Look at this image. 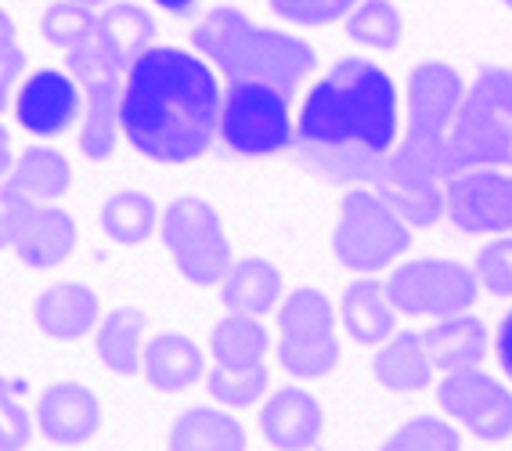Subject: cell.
Here are the masks:
<instances>
[{
  "instance_id": "6da1fadb",
  "label": "cell",
  "mask_w": 512,
  "mask_h": 451,
  "mask_svg": "<svg viewBox=\"0 0 512 451\" xmlns=\"http://www.w3.org/2000/svg\"><path fill=\"white\" fill-rule=\"evenodd\" d=\"M296 159L332 185H361L397 148V87L372 58H339L303 98Z\"/></svg>"
},
{
  "instance_id": "7a4b0ae2",
  "label": "cell",
  "mask_w": 512,
  "mask_h": 451,
  "mask_svg": "<svg viewBox=\"0 0 512 451\" xmlns=\"http://www.w3.org/2000/svg\"><path fill=\"white\" fill-rule=\"evenodd\" d=\"M220 91L210 62L181 47H148L123 76V134L152 163L181 166L210 152L220 127Z\"/></svg>"
},
{
  "instance_id": "3957f363",
  "label": "cell",
  "mask_w": 512,
  "mask_h": 451,
  "mask_svg": "<svg viewBox=\"0 0 512 451\" xmlns=\"http://www.w3.org/2000/svg\"><path fill=\"white\" fill-rule=\"evenodd\" d=\"M192 44L228 83H264L285 98H296L300 83L318 69V51L307 40L256 26L246 11L228 4L210 8L195 22Z\"/></svg>"
},
{
  "instance_id": "277c9868",
  "label": "cell",
  "mask_w": 512,
  "mask_h": 451,
  "mask_svg": "<svg viewBox=\"0 0 512 451\" xmlns=\"http://www.w3.org/2000/svg\"><path fill=\"white\" fill-rule=\"evenodd\" d=\"M466 80L448 62H422L408 76V138L397 152L430 166L444 181L455 177L451 159V127L466 102Z\"/></svg>"
},
{
  "instance_id": "5b68a950",
  "label": "cell",
  "mask_w": 512,
  "mask_h": 451,
  "mask_svg": "<svg viewBox=\"0 0 512 451\" xmlns=\"http://www.w3.org/2000/svg\"><path fill=\"white\" fill-rule=\"evenodd\" d=\"M451 159L455 174L473 166L512 170V69L487 65L476 73L451 127Z\"/></svg>"
},
{
  "instance_id": "8992f818",
  "label": "cell",
  "mask_w": 512,
  "mask_h": 451,
  "mask_svg": "<svg viewBox=\"0 0 512 451\" xmlns=\"http://www.w3.org/2000/svg\"><path fill=\"white\" fill-rule=\"evenodd\" d=\"M412 246V224L375 192L354 188L343 195L339 224L332 231V253L354 275H375Z\"/></svg>"
},
{
  "instance_id": "52a82bcc",
  "label": "cell",
  "mask_w": 512,
  "mask_h": 451,
  "mask_svg": "<svg viewBox=\"0 0 512 451\" xmlns=\"http://www.w3.org/2000/svg\"><path fill=\"white\" fill-rule=\"evenodd\" d=\"M159 235H163L177 275L192 286H217L235 264L220 213L199 195H177L163 210Z\"/></svg>"
},
{
  "instance_id": "ba28073f",
  "label": "cell",
  "mask_w": 512,
  "mask_h": 451,
  "mask_svg": "<svg viewBox=\"0 0 512 451\" xmlns=\"http://www.w3.org/2000/svg\"><path fill=\"white\" fill-rule=\"evenodd\" d=\"M293 98L278 94L264 83H228L224 105H220L217 141L231 156H275L293 148Z\"/></svg>"
},
{
  "instance_id": "9c48e42d",
  "label": "cell",
  "mask_w": 512,
  "mask_h": 451,
  "mask_svg": "<svg viewBox=\"0 0 512 451\" xmlns=\"http://www.w3.org/2000/svg\"><path fill=\"white\" fill-rule=\"evenodd\" d=\"M278 365L296 379H321L339 365L336 314L321 289L303 286L278 307Z\"/></svg>"
},
{
  "instance_id": "30bf717a",
  "label": "cell",
  "mask_w": 512,
  "mask_h": 451,
  "mask_svg": "<svg viewBox=\"0 0 512 451\" xmlns=\"http://www.w3.org/2000/svg\"><path fill=\"white\" fill-rule=\"evenodd\" d=\"M480 293V278L473 267L458 260L419 257L404 260L394 275L386 278V296L397 307V314L412 318H448L473 307Z\"/></svg>"
},
{
  "instance_id": "8fae6325",
  "label": "cell",
  "mask_w": 512,
  "mask_h": 451,
  "mask_svg": "<svg viewBox=\"0 0 512 451\" xmlns=\"http://www.w3.org/2000/svg\"><path fill=\"white\" fill-rule=\"evenodd\" d=\"M437 405L444 408L448 419L466 426L480 441L512 437V390H505L502 379L480 369L444 372L437 387Z\"/></svg>"
},
{
  "instance_id": "7c38bea8",
  "label": "cell",
  "mask_w": 512,
  "mask_h": 451,
  "mask_svg": "<svg viewBox=\"0 0 512 451\" xmlns=\"http://www.w3.org/2000/svg\"><path fill=\"white\" fill-rule=\"evenodd\" d=\"M448 217L462 235H509L512 170L473 166L448 181Z\"/></svg>"
},
{
  "instance_id": "4fadbf2b",
  "label": "cell",
  "mask_w": 512,
  "mask_h": 451,
  "mask_svg": "<svg viewBox=\"0 0 512 451\" xmlns=\"http://www.w3.org/2000/svg\"><path fill=\"white\" fill-rule=\"evenodd\" d=\"M372 192L383 199L386 206H394L412 228H433V224L448 213V188L444 177L433 174L430 166L415 163V159L390 152L383 166L372 174Z\"/></svg>"
},
{
  "instance_id": "5bb4252c",
  "label": "cell",
  "mask_w": 512,
  "mask_h": 451,
  "mask_svg": "<svg viewBox=\"0 0 512 451\" xmlns=\"http://www.w3.org/2000/svg\"><path fill=\"white\" fill-rule=\"evenodd\" d=\"M83 116V87L65 69H37L15 94V120L33 138H58Z\"/></svg>"
},
{
  "instance_id": "9a60e30c",
  "label": "cell",
  "mask_w": 512,
  "mask_h": 451,
  "mask_svg": "<svg viewBox=\"0 0 512 451\" xmlns=\"http://www.w3.org/2000/svg\"><path fill=\"white\" fill-rule=\"evenodd\" d=\"M33 415H37V426L47 441L62 444V448H76V444H87L98 433L101 401L91 387L62 379V383H51L40 394Z\"/></svg>"
},
{
  "instance_id": "2e32d148",
  "label": "cell",
  "mask_w": 512,
  "mask_h": 451,
  "mask_svg": "<svg viewBox=\"0 0 512 451\" xmlns=\"http://www.w3.org/2000/svg\"><path fill=\"white\" fill-rule=\"evenodd\" d=\"M325 415L314 394L300 387H282L260 408V437L278 451H307L321 441Z\"/></svg>"
},
{
  "instance_id": "e0dca14e",
  "label": "cell",
  "mask_w": 512,
  "mask_h": 451,
  "mask_svg": "<svg viewBox=\"0 0 512 451\" xmlns=\"http://www.w3.org/2000/svg\"><path fill=\"white\" fill-rule=\"evenodd\" d=\"M11 249L33 271H51L76 249V221L55 203H33Z\"/></svg>"
},
{
  "instance_id": "ac0fdd59",
  "label": "cell",
  "mask_w": 512,
  "mask_h": 451,
  "mask_svg": "<svg viewBox=\"0 0 512 451\" xmlns=\"http://www.w3.org/2000/svg\"><path fill=\"white\" fill-rule=\"evenodd\" d=\"M98 293L80 282H55L37 296L33 322L44 336L58 343H73L98 329Z\"/></svg>"
},
{
  "instance_id": "d6986e66",
  "label": "cell",
  "mask_w": 512,
  "mask_h": 451,
  "mask_svg": "<svg viewBox=\"0 0 512 451\" xmlns=\"http://www.w3.org/2000/svg\"><path fill=\"white\" fill-rule=\"evenodd\" d=\"M282 271L264 257H242L231 264V271L220 282V300L228 314L264 318L282 304Z\"/></svg>"
},
{
  "instance_id": "ffe728a7",
  "label": "cell",
  "mask_w": 512,
  "mask_h": 451,
  "mask_svg": "<svg viewBox=\"0 0 512 451\" xmlns=\"http://www.w3.org/2000/svg\"><path fill=\"white\" fill-rule=\"evenodd\" d=\"M119 134H123V80L94 83L83 91L80 116V152L91 163H105L116 156Z\"/></svg>"
},
{
  "instance_id": "44dd1931",
  "label": "cell",
  "mask_w": 512,
  "mask_h": 451,
  "mask_svg": "<svg viewBox=\"0 0 512 451\" xmlns=\"http://www.w3.org/2000/svg\"><path fill=\"white\" fill-rule=\"evenodd\" d=\"M375 383L394 394H415L433 383V354L426 347V332H394L375 354Z\"/></svg>"
},
{
  "instance_id": "7402d4cb",
  "label": "cell",
  "mask_w": 512,
  "mask_h": 451,
  "mask_svg": "<svg viewBox=\"0 0 512 451\" xmlns=\"http://www.w3.org/2000/svg\"><path fill=\"white\" fill-rule=\"evenodd\" d=\"M141 372L163 394H181L202 379L206 358H202L195 340H188L181 332H163V336L145 343V369Z\"/></svg>"
},
{
  "instance_id": "603a6c76",
  "label": "cell",
  "mask_w": 512,
  "mask_h": 451,
  "mask_svg": "<svg viewBox=\"0 0 512 451\" xmlns=\"http://www.w3.org/2000/svg\"><path fill=\"white\" fill-rule=\"evenodd\" d=\"M343 329L350 332V340L357 343H386L394 336L397 325V307L390 304L386 296V282H375V278H357L350 282L347 293H343Z\"/></svg>"
},
{
  "instance_id": "cb8c5ba5",
  "label": "cell",
  "mask_w": 512,
  "mask_h": 451,
  "mask_svg": "<svg viewBox=\"0 0 512 451\" xmlns=\"http://www.w3.org/2000/svg\"><path fill=\"white\" fill-rule=\"evenodd\" d=\"M426 347L433 354V365L444 372L480 369L487 358V329L480 318L466 311L448 314L426 329Z\"/></svg>"
},
{
  "instance_id": "d4e9b609",
  "label": "cell",
  "mask_w": 512,
  "mask_h": 451,
  "mask_svg": "<svg viewBox=\"0 0 512 451\" xmlns=\"http://www.w3.org/2000/svg\"><path fill=\"white\" fill-rule=\"evenodd\" d=\"M145 329L148 314L138 307H116L98 322V358L116 376H138L145 369Z\"/></svg>"
},
{
  "instance_id": "484cf974",
  "label": "cell",
  "mask_w": 512,
  "mask_h": 451,
  "mask_svg": "<svg viewBox=\"0 0 512 451\" xmlns=\"http://www.w3.org/2000/svg\"><path fill=\"white\" fill-rule=\"evenodd\" d=\"M213 347V365L217 369H267V350H271V332L260 325V318H246V314H228L213 325L210 336Z\"/></svg>"
},
{
  "instance_id": "4316f807",
  "label": "cell",
  "mask_w": 512,
  "mask_h": 451,
  "mask_svg": "<svg viewBox=\"0 0 512 451\" xmlns=\"http://www.w3.org/2000/svg\"><path fill=\"white\" fill-rule=\"evenodd\" d=\"M170 451H246V430L235 415L210 405H195L177 415Z\"/></svg>"
},
{
  "instance_id": "83f0119b",
  "label": "cell",
  "mask_w": 512,
  "mask_h": 451,
  "mask_svg": "<svg viewBox=\"0 0 512 451\" xmlns=\"http://www.w3.org/2000/svg\"><path fill=\"white\" fill-rule=\"evenodd\" d=\"M11 181L33 199V203H58L73 188V166L58 148L33 145L15 159Z\"/></svg>"
},
{
  "instance_id": "f1b7e54d",
  "label": "cell",
  "mask_w": 512,
  "mask_h": 451,
  "mask_svg": "<svg viewBox=\"0 0 512 451\" xmlns=\"http://www.w3.org/2000/svg\"><path fill=\"white\" fill-rule=\"evenodd\" d=\"M159 221H163V213L156 210V199L145 192H134V188L109 195L98 213L101 231L112 242H119V246H141V242H148L156 235Z\"/></svg>"
},
{
  "instance_id": "f546056e",
  "label": "cell",
  "mask_w": 512,
  "mask_h": 451,
  "mask_svg": "<svg viewBox=\"0 0 512 451\" xmlns=\"http://www.w3.org/2000/svg\"><path fill=\"white\" fill-rule=\"evenodd\" d=\"M98 29H101V37L112 44V51L127 65L138 55H145L148 47L156 44V33H159L156 19H152L141 4H134V0H116V4H109V8L98 15Z\"/></svg>"
},
{
  "instance_id": "4dcf8cb0",
  "label": "cell",
  "mask_w": 512,
  "mask_h": 451,
  "mask_svg": "<svg viewBox=\"0 0 512 451\" xmlns=\"http://www.w3.org/2000/svg\"><path fill=\"white\" fill-rule=\"evenodd\" d=\"M347 37L372 51H394L404 37L401 11L394 0H361L347 15Z\"/></svg>"
},
{
  "instance_id": "1f68e13d",
  "label": "cell",
  "mask_w": 512,
  "mask_h": 451,
  "mask_svg": "<svg viewBox=\"0 0 512 451\" xmlns=\"http://www.w3.org/2000/svg\"><path fill=\"white\" fill-rule=\"evenodd\" d=\"M130 65L112 51V44L101 37V29L94 26L87 37L80 40L76 47L65 51V73L73 76L80 83L83 91L94 87V83H105V80H123L127 76Z\"/></svg>"
},
{
  "instance_id": "d6a6232c",
  "label": "cell",
  "mask_w": 512,
  "mask_h": 451,
  "mask_svg": "<svg viewBox=\"0 0 512 451\" xmlns=\"http://www.w3.org/2000/svg\"><path fill=\"white\" fill-rule=\"evenodd\" d=\"M94 26H98V11L87 8V4H76V0H55V4H47V11L40 15V33H44V40L62 47V51L80 44Z\"/></svg>"
},
{
  "instance_id": "836d02e7",
  "label": "cell",
  "mask_w": 512,
  "mask_h": 451,
  "mask_svg": "<svg viewBox=\"0 0 512 451\" xmlns=\"http://www.w3.org/2000/svg\"><path fill=\"white\" fill-rule=\"evenodd\" d=\"M379 451H462V437L437 415H419L390 437Z\"/></svg>"
},
{
  "instance_id": "e575fe53",
  "label": "cell",
  "mask_w": 512,
  "mask_h": 451,
  "mask_svg": "<svg viewBox=\"0 0 512 451\" xmlns=\"http://www.w3.org/2000/svg\"><path fill=\"white\" fill-rule=\"evenodd\" d=\"M26 390V379H8L0 376V451H22L33 441V419L29 408L19 401V394Z\"/></svg>"
},
{
  "instance_id": "d590c367",
  "label": "cell",
  "mask_w": 512,
  "mask_h": 451,
  "mask_svg": "<svg viewBox=\"0 0 512 451\" xmlns=\"http://www.w3.org/2000/svg\"><path fill=\"white\" fill-rule=\"evenodd\" d=\"M267 369H249V372H235V369H217L213 365L206 372V387H210V397L220 401L224 408H249L256 405L260 397L267 394Z\"/></svg>"
},
{
  "instance_id": "8d00e7d4",
  "label": "cell",
  "mask_w": 512,
  "mask_h": 451,
  "mask_svg": "<svg viewBox=\"0 0 512 451\" xmlns=\"http://www.w3.org/2000/svg\"><path fill=\"white\" fill-rule=\"evenodd\" d=\"M473 271L480 286L494 296H512V235H498L487 242L473 260Z\"/></svg>"
},
{
  "instance_id": "74e56055",
  "label": "cell",
  "mask_w": 512,
  "mask_h": 451,
  "mask_svg": "<svg viewBox=\"0 0 512 451\" xmlns=\"http://www.w3.org/2000/svg\"><path fill=\"white\" fill-rule=\"evenodd\" d=\"M278 19L296 22V26H329V22L347 19L361 0H267Z\"/></svg>"
},
{
  "instance_id": "f35d334b",
  "label": "cell",
  "mask_w": 512,
  "mask_h": 451,
  "mask_svg": "<svg viewBox=\"0 0 512 451\" xmlns=\"http://www.w3.org/2000/svg\"><path fill=\"white\" fill-rule=\"evenodd\" d=\"M29 210H33V199L8 177V181L0 185V249L15 246V235H19Z\"/></svg>"
},
{
  "instance_id": "ab89813d",
  "label": "cell",
  "mask_w": 512,
  "mask_h": 451,
  "mask_svg": "<svg viewBox=\"0 0 512 451\" xmlns=\"http://www.w3.org/2000/svg\"><path fill=\"white\" fill-rule=\"evenodd\" d=\"M22 69H26V51L19 44L0 47V112L11 105V94H19L15 87H22Z\"/></svg>"
},
{
  "instance_id": "60d3db41",
  "label": "cell",
  "mask_w": 512,
  "mask_h": 451,
  "mask_svg": "<svg viewBox=\"0 0 512 451\" xmlns=\"http://www.w3.org/2000/svg\"><path fill=\"white\" fill-rule=\"evenodd\" d=\"M494 354H498V365H502V372L512 379V311L502 318V325H498V340H494Z\"/></svg>"
},
{
  "instance_id": "b9f144b4",
  "label": "cell",
  "mask_w": 512,
  "mask_h": 451,
  "mask_svg": "<svg viewBox=\"0 0 512 451\" xmlns=\"http://www.w3.org/2000/svg\"><path fill=\"white\" fill-rule=\"evenodd\" d=\"M11 170H15V163H11V141H8V130L0 127V185L11 177Z\"/></svg>"
},
{
  "instance_id": "7bdbcfd3",
  "label": "cell",
  "mask_w": 512,
  "mask_h": 451,
  "mask_svg": "<svg viewBox=\"0 0 512 451\" xmlns=\"http://www.w3.org/2000/svg\"><path fill=\"white\" fill-rule=\"evenodd\" d=\"M152 4L163 8V11H170V15H177V19H188L199 0H152Z\"/></svg>"
},
{
  "instance_id": "ee69618b",
  "label": "cell",
  "mask_w": 512,
  "mask_h": 451,
  "mask_svg": "<svg viewBox=\"0 0 512 451\" xmlns=\"http://www.w3.org/2000/svg\"><path fill=\"white\" fill-rule=\"evenodd\" d=\"M8 44H19V33H15V22H11V15L4 8H0V47Z\"/></svg>"
},
{
  "instance_id": "f6af8a7d",
  "label": "cell",
  "mask_w": 512,
  "mask_h": 451,
  "mask_svg": "<svg viewBox=\"0 0 512 451\" xmlns=\"http://www.w3.org/2000/svg\"><path fill=\"white\" fill-rule=\"evenodd\" d=\"M76 4H87V8H94V11H98V8H109L112 0H76Z\"/></svg>"
},
{
  "instance_id": "bcb514c9",
  "label": "cell",
  "mask_w": 512,
  "mask_h": 451,
  "mask_svg": "<svg viewBox=\"0 0 512 451\" xmlns=\"http://www.w3.org/2000/svg\"><path fill=\"white\" fill-rule=\"evenodd\" d=\"M502 4H509V8H512V0H502Z\"/></svg>"
}]
</instances>
